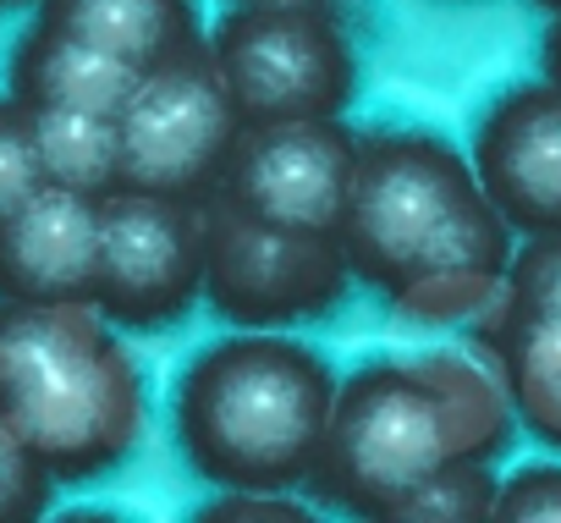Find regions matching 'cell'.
<instances>
[{"mask_svg": "<svg viewBox=\"0 0 561 523\" xmlns=\"http://www.w3.org/2000/svg\"><path fill=\"white\" fill-rule=\"evenodd\" d=\"M512 397L462 353L364 359L342 386L309 490L325 507L386 518L413 485L457 457H501L512 441Z\"/></svg>", "mask_w": 561, "mask_h": 523, "instance_id": "7a4b0ae2", "label": "cell"}, {"mask_svg": "<svg viewBox=\"0 0 561 523\" xmlns=\"http://www.w3.org/2000/svg\"><path fill=\"white\" fill-rule=\"evenodd\" d=\"M18 7H23V0H18Z\"/></svg>", "mask_w": 561, "mask_h": 523, "instance_id": "d4e9b609", "label": "cell"}, {"mask_svg": "<svg viewBox=\"0 0 561 523\" xmlns=\"http://www.w3.org/2000/svg\"><path fill=\"white\" fill-rule=\"evenodd\" d=\"M7 7H18V0H0V12H7Z\"/></svg>", "mask_w": 561, "mask_h": 523, "instance_id": "cb8c5ba5", "label": "cell"}, {"mask_svg": "<svg viewBox=\"0 0 561 523\" xmlns=\"http://www.w3.org/2000/svg\"><path fill=\"white\" fill-rule=\"evenodd\" d=\"M56 485H61V479L39 463V452H34L7 419H0V523L45 518Z\"/></svg>", "mask_w": 561, "mask_h": 523, "instance_id": "e0dca14e", "label": "cell"}, {"mask_svg": "<svg viewBox=\"0 0 561 523\" xmlns=\"http://www.w3.org/2000/svg\"><path fill=\"white\" fill-rule=\"evenodd\" d=\"M138 67L50 29L34 18V29L12 45L7 61V94L23 111H100V116H122V105L138 89Z\"/></svg>", "mask_w": 561, "mask_h": 523, "instance_id": "7c38bea8", "label": "cell"}, {"mask_svg": "<svg viewBox=\"0 0 561 523\" xmlns=\"http://www.w3.org/2000/svg\"><path fill=\"white\" fill-rule=\"evenodd\" d=\"M39 23L154 72L160 61L193 50L204 34V0H39Z\"/></svg>", "mask_w": 561, "mask_h": 523, "instance_id": "4fadbf2b", "label": "cell"}, {"mask_svg": "<svg viewBox=\"0 0 561 523\" xmlns=\"http://www.w3.org/2000/svg\"><path fill=\"white\" fill-rule=\"evenodd\" d=\"M473 171L517 237L561 231V83H512L473 122Z\"/></svg>", "mask_w": 561, "mask_h": 523, "instance_id": "30bf717a", "label": "cell"}, {"mask_svg": "<svg viewBox=\"0 0 561 523\" xmlns=\"http://www.w3.org/2000/svg\"><path fill=\"white\" fill-rule=\"evenodd\" d=\"M209 50L248 122L342 116L358 94V50L320 0H237Z\"/></svg>", "mask_w": 561, "mask_h": 523, "instance_id": "8992f818", "label": "cell"}, {"mask_svg": "<svg viewBox=\"0 0 561 523\" xmlns=\"http://www.w3.org/2000/svg\"><path fill=\"white\" fill-rule=\"evenodd\" d=\"M242 127L248 116L231 100L209 39H198L193 50L144 72L133 100L122 105V187L209 204L231 171Z\"/></svg>", "mask_w": 561, "mask_h": 523, "instance_id": "52a82bcc", "label": "cell"}, {"mask_svg": "<svg viewBox=\"0 0 561 523\" xmlns=\"http://www.w3.org/2000/svg\"><path fill=\"white\" fill-rule=\"evenodd\" d=\"M0 419L61 485H89L138 452L149 386L94 304L0 298Z\"/></svg>", "mask_w": 561, "mask_h": 523, "instance_id": "277c9868", "label": "cell"}, {"mask_svg": "<svg viewBox=\"0 0 561 523\" xmlns=\"http://www.w3.org/2000/svg\"><path fill=\"white\" fill-rule=\"evenodd\" d=\"M198 518H309L298 501H287V490H220L215 501L198 507Z\"/></svg>", "mask_w": 561, "mask_h": 523, "instance_id": "44dd1931", "label": "cell"}, {"mask_svg": "<svg viewBox=\"0 0 561 523\" xmlns=\"http://www.w3.org/2000/svg\"><path fill=\"white\" fill-rule=\"evenodd\" d=\"M501 523H561V463H523L495 490Z\"/></svg>", "mask_w": 561, "mask_h": 523, "instance_id": "ffe728a7", "label": "cell"}, {"mask_svg": "<svg viewBox=\"0 0 561 523\" xmlns=\"http://www.w3.org/2000/svg\"><path fill=\"white\" fill-rule=\"evenodd\" d=\"M204 298V204L149 187L100 198V282L94 309L133 337H160Z\"/></svg>", "mask_w": 561, "mask_h": 523, "instance_id": "ba28073f", "label": "cell"}, {"mask_svg": "<svg viewBox=\"0 0 561 523\" xmlns=\"http://www.w3.org/2000/svg\"><path fill=\"white\" fill-rule=\"evenodd\" d=\"M479 337L495 359L517 424L550 452H561V315L490 304L479 315Z\"/></svg>", "mask_w": 561, "mask_h": 523, "instance_id": "5bb4252c", "label": "cell"}, {"mask_svg": "<svg viewBox=\"0 0 561 523\" xmlns=\"http://www.w3.org/2000/svg\"><path fill=\"white\" fill-rule=\"evenodd\" d=\"M100 282V198L45 182L0 226V298L94 304Z\"/></svg>", "mask_w": 561, "mask_h": 523, "instance_id": "8fae6325", "label": "cell"}, {"mask_svg": "<svg viewBox=\"0 0 561 523\" xmlns=\"http://www.w3.org/2000/svg\"><path fill=\"white\" fill-rule=\"evenodd\" d=\"M495 490H501V474L490 468V457H457L435 468L424 485H413L386 518L391 523H479V518H495Z\"/></svg>", "mask_w": 561, "mask_h": 523, "instance_id": "2e32d148", "label": "cell"}, {"mask_svg": "<svg viewBox=\"0 0 561 523\" xmlns=\"http://www.w3.org/2000/svg\"><path fill=\"white\" fill-rule=\"evenodd\" d=\"M39 187H45V166H39L34 122L12 94H0V226H7Z\"/></svg>", "mask_w": 561, "mask_h": 523, "instance_id": "ac0fdd59", "label": "cell"}, {"mask_svg": "<svg viewBox=\"0 0 561 523\" xmlns=\"http://www.w3.org/2000/svg\"><path fill=\"white\" fill-rule=\"evenodd\" d=\"M539 61H545V78H556V83H561V12H550V29H545Z\"/></svg>", "mask_w": 561, "mask_h": 523, "instance_id": "7402d4cb", "label": "cell"}, {"mask_svg": "<svg viewBox=\"0 0 561 523\" xmlns=\"http://www.w3.org/2000/svg\"><path fill=\"white\" fill-rule=\"evenodd\" d=\"M336 364L287 331H226L204 342L171 386L182 463L215 490H298L314 479Z\"/></svg>", "mask_w": 561, "mask_h": 523, "instance_id": "3957f363", "label": "cell"}, {"mask_svg": "<svg viewBox=\"0 0 561 523\" xmlns=\"http://www.w3.org/2000/svg\"><path fill=\"white\" fill-rule=\"evenodd\" d=\"M501 309H556L561 315V231L528 237L501 282Z\"/></svg>", "mask_w": 561, "mask_h": 523, "instance_id": "d6986e66", "label": "cell"}, {"mask_svg": "<svg viewBox=\"0 0 561 523\" xmlns=\"http://www.w3.org/2000/svg\"><path fill=\"white\" fill-rule=\"evenodd\" d=\"M45 182L105 198L122 187V133L100 111H28Z\"/></svg>", "mask_w": 561, "mask_h": 523, "instance_id": "9a60e30c", "label": "cell"}, {"mask_svg": "<svg viewBox=\"0 0 561 523\" xmlns=\"http://www.w3.org/2000/svg\"><path fill=\"white\" fill-rule=\"evenodd\" d=\"M534 7H545V12H561V0H534Z\"/></svg>", "mask_w": 561, "mask_h": 523, "instance_id": "603a6c76", "label": "cell"}, {"mask_svg": "<svg viewBox=\"0 0 561 523\" xmlns=\"http://www.w3.org/2000/svg\"><path fill=\"white\" fill-rule=\"evenodd\" d=\"M353 265L331 231L275 226L231 198L204 204V304L242 331H298L347 304Z\"/></svg>", "mask_w": 561, "mask_h": 523, "instance_id": "5b68a950", "label": "cell"}, {"mask_svg": "<svg viewBox=\"0 0 561 523\" xmlns=\"http://www.w3.org/2000/svg\"><path fill=\"white\" fill-rule=\"evenodd\" d=\"M358 144L364 138L342 116L248 122L220 182V198L275 226L336 237L358 177Z\"/></svg>", "mask_w": 561, "mask_h": 523, "instance_id": "9c48e42d", "label": "cell"}, {"mask_svg": "<svg viewBox=\"0 0 561 523\" xmlns=\"http://www.w3.org/2000/svg\"><path fill=\"white\" fill-rule=\"evenodd\" d=\"M358 287H375L419 326L479 320L506 282L517 231L479 187L468 155L424 127H380L358 144L342 220Z\"/></svg>", "mask_w": 561, "mask_h": 523, "instance_id": "6da1fadb", "label": "cell"}]
</instances>
